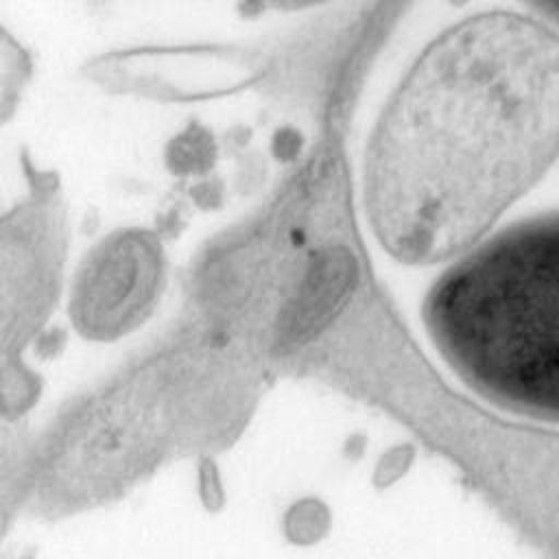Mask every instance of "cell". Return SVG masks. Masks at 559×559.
<instances>
[{"label": "cell", "mask_w": 559, "mask_h": 559, "mask_svg": "<svg viewBox=\"0 0 559 559\" xmlns=\"http://www.w3.org/2000/svg\"><path fill=\"white\" fill-rule=\"evenodd\" d=\"M557 155L559 35L513 13L474 15L421 52L373 127L369 227L404 264L452 262Z\"/></svg>", "instance_id": "cell-1"}, {"label": "cell", "mask_w": 559, "mask_h": 559, "mask_svg": "<svg viewBox=\"0 0 559 559\" xmlns=\"http://www.w3.org/2000/svg\"><path fill=\"white\" fill-rule=\"evenodd\" d=\"M269 384L234 341L177 317L35 430L24 515H85L124 500L177 461L227 452Z\"/></svg>", "instance_id": "cell-2"}, {"label": "cell", "mask_w": 559, "mask_h": 559, "mask_svg": "<svg viewBox=\"0 0 559 559\" xmlns=\"http://www.w3.org/2000/svg\"><path fill=\"white\" fill-rule=\"evenodd\" d=\"M319 386L402 428L445 463L533 559H559V424L445 376L378 282L336 336Z\"/></svg>", "instance_id": "cell-3"}, {"label": "cell", "mask_w": 559, "mask_h": 559, "mask_svg": "<svg viewBox=\"0 0 559 559\" xmlns=\"http://www.w3.org/2000/svg\"><path fill=\"white\" fill-rule=\"evenodd\" d=\"M424 328L463 384L559 424V210L452 260L426 293Z\"/></svg>", "instance_id": "cell-4"}, {"label": "cell", "mask_w": 559, "mask_h": 559, "mask_svg": "<svg viewBox=\"0 0 559 559\" xmlns=\"http://www.w3.org/2000/svg\"><path fill=\"white\" fill-rule=\"evenodd\" d=\"M24 190L0 212V369L24 358L55 317L70 255V205L55 170L26 153Z\"/></svg>", "instance_id": "cell-5"}, {"label": "cell", "mask_w": 559, "mask_h": 559, "mask_svg": "<svg viewBox=\"0 0 559 559\" xmlns=\"http://www.w3.org/2000/svg\"><path fill=\"white\" fill-rule=\"evenodd\" d=\"M282 70V37L255 41L142 44L90 57L81 74L100 92L162 105L266 94Z\"/></svg>", "instance_id": "cell-6"}, {"label": "cell", "mask_w": 559, "mask_h": 559, "mask_svg": "<svg viewBox=\"0 0 559 559\" xmlns=\"http://www.w3.org/2000/svg\"><path fill=\"white\" fill-rule=\"evenodd\" d=\"M168 284L164 234L127 225L100 236L79 260L68 288V321L90 343H116L140 330Z\"/></svg>", "instance_id": "cell-7"}, {"label": "cell", "mask_w": 559, "mask_h": 559, "mask_svg": "<svg viewBox=\"0 0 559 559\" xmlns=\"http://www.w3.org/2000/svg\"><path fill=\"white\" fill-rule=\"evenodd\" d=\"M33 435L24 421H0V544L24 515L31 489V456Z\"/></svg>", "instance_id": "cell-8"}, {"label": "cell", "mask_w": 559, "mask_h": 559, "mask_svg": "<svg viewBox=\"0 0 559 559\" xmlns=\"http://www.w3.org/2000/svg\"><path fill=\"white\" fill-rule=\"evenodd\" d=\"M35 63L28 48L0 24V127L13 120L33 81Z\"/></svg>", "instance_id": "cell-9"}, {"label": "cell", "mask_w": 559, "mask_h": 559, "mask_svg": "<svg viewBox=\"0 0 559 559\" xmlns=\"http://www.w3.org/2000/svg\"><path fill=\"white\" fill-rule=\"evenodd\" d=\"M218 162V140L214 133L190 122L164 148V164L175 177H207Z\"/></svg>", "instance_id": "cell-10"}, {"label": "cell", "mask_w": 559, "mask_h": 559, "mask_svg": "<svg viewBox=\"0 0 559 559\" xmlns=\"http://www.w3.org/2000/svg\"><path fill=\"white\" fill-rule=\"evenodd\" d=\"M44 391L41 376L24 360H13L0 369V421L20 424Z\"/></svg>", "instance_id": "cell-11"}, {"label": "cell", "mask_w": 559, "mask_h": 559, "mask_svg": "<svg viewBox=\"0 0 559 559\" xmlns=\"http://www.w3.org/2000/svg\"><path fill=\"white\" fill-rule=\"evenodd\" d=\"M332 526L328 504L317 496L295 498L282 513V535L290 546L308 548L319 544Z\"/></svg>", "instance_id": "cell-12"}, {"label": "cell", "mask_w": 559, "mask_h": 559, "mask_svg": "<svg viewBox=\"0 0 559 559\" xmlns=\"http://www.w3.org/2000/svg\"><path fill=\"white\" fill-rule=\"evenodd\" d=\"M197 498L207 513L223 511L227 502V491L221 478V467L214 454L197 459Z\"/></svg>", "instance_id": "cell-13"}, {"label": "cell", "mask_w": 559, "mask_h": 559, "mask_svg": "<svg viewBox=\"0 0 559 559\" xmlns=\"http://www.w3.org/2000/svg\"><path fill=\"white\" fill-rule=\"evenodd\" d=\"M539 9H546V11H550L552 15H557V20H559V0H533Z\"/></svg>", "instance_id": "cell-14"}]
</instances>
